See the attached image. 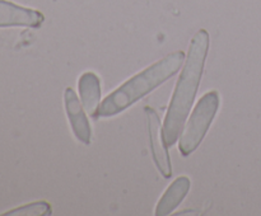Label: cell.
<instances>
[{"label": "cell", "mask_w": 261, "mask_h": 216, "mask_svg": "<svg viewBox=\"0 0 261 216\" xmlns=\"http://www.w3.org/2000/svg\"><path fill=\"white\" fill-rule=\"evenodd\" d=\"M190 190V179L185 175L178 177L168 186L166 192L161 197L157 207H155V215L166 216L170 215L178 205L184 201L186 195Z\"/></svg>", "instance_id": "obj_8"}, {"label": "cell", "mask_w": 261, "mask_h": 216, "mask_svg": "<svg viewBox=\"0 0 261 216\" xmlns=\"http://www.w3.org/2000/svg\"><path fill=\"white\" fill-rule=\"evenodd\" d=\"M64 103H65V111L68 114L69 124L76 139L83 144H91L92 130L88 118L84 113V107L81 104V101L76 97L75 91L71 88H66L64 93Z\"/></svg>", "instance_id": "obj_6"}, {"label": "cell", "mask_w": 261, "mask_h": 216, "mask_svg": "<svg viewBox=\"0 0 261 216\" xmlns=\"http://www.w3.org/2000/svg\"><path fill=\"white\" fill-rule=\"evenodd\" d=\"M219 102L221 98L216 90L208 91L199 99L180 137V152L182 157H189L201 144L218 112Z\"/></svg>", "instance_id": "obj_3"}, {"label": "cell", "mask_w": 261, "mask_h": 216, "mask_svg": "<svg viewBox=\"0 0 261 216\" xmlns=\"http://www.w3.org/2000/svg\"><path fill=\"white\" fill-rule=\"evenodd\" d=\"M50 213L51 206L45 201H40V202H33L8 211L4 215H50Z\"/></svg>", "instance_id": "obj_9"}, {"label": "cell", "mask_w": 261, "mask_h": 216, "mask_svg": "<svg viewBox=\"0 0 261 216\" xmlns=\"http://www.w3.org/2000/svg\"><path fill=\"white\" fill-rule=\"evenodd\" d=\"M145 114H147L148 119V132H149L153 160H154L161 174L165 178H170L172 174V164H171L167 145L163 139L161 118L155 109H153L152 107H145Z\"/></svg>", "instance_id": "obj_4"}, {"label": "cell", "mask_w": 261, "mask_h": 216, "mask_svg": "<svg viewBox=\"0 0 261 216\" xmlns=\"http://www.w3.org/2000/svg\"><path fill=\"white\" fill-rule=\"evenodd\" d=\"M208 51L209 33L205 29L198 30L190 41L185 66L176 84L162 127V135L167 147L177 141L184 124L190 113L203 75Z\"/></svg>", "instance_id": "obj_1"}, {"label": "cell", "mask_w": 261, "mask_h": 216, "mask_svg": "<svg viewBox=\"0 0 261 216\" xmlns=\"http://www.w3.org/2000/svg\"><path fill=\"white\" fill-rule=\"evenodd\" d=\"M185 58L184 51H176L138 73L103 99L94 118H107L121 113L175 75Z\"/></svg>", "instance_id": "obj_2"}, {"label": "cell", "mask_w": 261, "mask_h": 216, "mask_svg": "<svg viewBox=\"0 0 261 216\" xmlns=\"http://www.w3.org/2000/svg\"><path fill=\"white\" fill-rule=\"evenodd\" d=\"M78 89L84 109L94 118L101 101V80L98 75L92 71L82 74L78 80Z\"/></svg>", "instance_id": "obj_7"}, {"label": "cell", "mask_w": 261, "mask_h": 216, "mask_svg": "<svg viewBox=\"0 0 261 216\" xmlns=\"http://www.w3.org/2000/svg\"><path fill=\"white\" fill-rule=\"evenodd\" d=\"M45 20L42 13L14 3L0 0V28L30 27L38 28Z\"/></svg>", "instance_id": "obj_5"}]
</instances>
